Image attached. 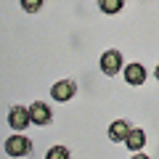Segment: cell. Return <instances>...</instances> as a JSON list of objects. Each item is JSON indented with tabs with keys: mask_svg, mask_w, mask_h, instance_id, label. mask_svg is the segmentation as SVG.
<instances>
[{
	"mask_svg": "<svg viewBox=\"0 0 159 159\" xmlns=\"http://www.w3.org/2000/svg\"><path fill=\"white\" fill-rule=\"evenodd\" d=\"M6 154L8 157H29L32 154V141L27 135H21V133H16V135H11L6 141Z\"/></svg>",
	"mask_w": 159,
	"mask_h": 159,
	"instance_id": "obj_1",
	"label": "cell"
},
{
	"mask_svg": "<svg viewBox=\"0 0 159 159\" xmlns=\"http://www.w3.org/2000/svg\"><path fill=\"white\" fill-rule=\"evenodd\" d=\"M101 72L106 77H114V74L125 72V61H122V53L119 51H106L101 56Z\"/></svg>",
	"mask_w": 159,
	"mask_h": 159,
	"instance_id": "obj_2",
	"label": "cell"
},
{
	"mask_svg": "<svg viewBox=\"0 0 159 159\" xmlns=\"http://www.w3.org/2000/svg\"><path fill=\"white\" fill-rule=\"evenodd\" d=\"M29 117H32V125L45 127L48 122L53 119V111H51V106H48L45 101H34L32 106H29Z\"/></svg>",
	"mask_w": 159,
	"mask_h": 159,
	"instance_id": "obj_3",
	"label": "cell"
},
{
	"mask_svg": "<svg viewBox=\"0 0 159 159\" xmlns=\"http://www.w3.org/2000/svg\"><path fill=\"white\" fill-rule=\"evenodd\" d=\"M74 93H77V82H74V80H58L56 85L51 88L53 101H58V103H64V101H69V98H74Z\"/></svg>",
	"mask_w": 159,
	"mask_h": 159,
	"instance_id": "obj_4",
	"label": "cell"
},
{
	"mask_svg": "<svg viewBox=\"0 0 159 159\" xmlns=\"http://www.w3.org/2000/svg\"><path fill=\"white\" fill-rule=\"evenodd\" d=\"M29 122H32V117H29V106H11V111H8V125H11L16 133H21Z\"/></svg>",
	"mask_w": 159,
	"mask_h": 159,
	"instance_id": "obj_5",
	"label": "cell"
},
{
	"mask_svg": "<svg viewBox=\"0 0 159 159\" xmlns=\"http://www.w3.org/2000/svg\"><path fill=\"white\" fill-rule=\"evenodd\" d=\"M125 80H127V85H133V88L143 85V82H146V66L138 64V61L127 64V66H125Z\"/></svg>",
	"mask_w": 159,
	"mask_h": 159,
	"instance_id": "obj_6",
	"label": "cell"
},
{
	"mask_svg": "<svg viewBox=\"0 0 159 159\" xmlns=\"http://www.w3.org/2000/svg\"><path fill=\"white\" fill-rule=\"evenodd\" d=\"M130 122L127 119H114L111 125H109V141H114V143H122L127 138V133H130Z\"/></svg>",
	"mask_w": 159,
	"mask_h": 159,
	"instance_id": "obj_7",
	"label": "cell"
},
{
	"mask_svg": "<svg viewBox=\"0 0 159 159\" xmlns=\"http://www.w3.org/2000/svg\"><path fill=\"white\" fill-rule=\"evenodd\" d=\"M125 143H127V148H130V151H141V148L146 146V133H143L141 127H130Z\"/></svg>",
	"mask_w": 159,
	"mask_h": 159,
	"instance_id": "obj_8",
	"label": "cell"
},
{
	"mask_svg": "<svg viewBox=\"0 0 159 159\" xmlns=\"http://www.w3.org/2000/svg\"><path fill=\"white\" fill-rule=\"evenodd\" d=\"M98 8L111 16V13H119L122 8H125V0H98Z\"/></svg>",
	"mask_w": 159,
	"mask_h": 159,
	"instance_id": "obj_9",
	"label": "cell"
},
{
	"mask_svg": "<svg viewBox=\"0 0 159 159\" xmlns=\"http://www.w3.org/2000/svg\"><path fill=\"white\" fill-rule=\"evenodd\" d=\"M45 159H69V148L64 146H51L45 154Z\"/></svg>",
	"mask_w": 159,
	"mask_h": 159,
	"instance_id": "obj_10",
	"label": "cell"
},
{
	"mask_svg": "<svg viewBox=\"0 0 159 159\" xmlns=\"http://www.w3.org/2000/svg\"><path fill=\"white\" fill-rule=\"evenodd\" d=\"M21 8L27 13H37L40 8H43V0H21Z\"/></svg>",
	"mask_w": 159,
	"mask_h": 159,
	"instance_id": "obj_11",
	"label": "cell"
},
{
	"mask_svg": "<svg viewBox=\"0 0 159 159\" xmlns=\"http://www.w3.org/2000/svg\"><path fill=\"white\" fill-rule=\"evenodd\" d=\"M133 159H151V157H148V154H143V151H135V154H133Z\"/></svg>",
	"mask_w": 159,
	"mask_h": 159,
	"instance_id": "obj_12",
	"label": "cell"
},
{
	"mask_svg": "<svg viewBox=\"0 0 159 159\" xmlns=\"http://www.w3.org/2000/svg\"><path fill=\"white\" fill-rule=\"evenodd\" d=\"M154 77H157V80H159V64H157V72H154Z\"/></svg>",
	"mask_w": 159,
	"mask_h": 159,
	"instance_id": "obj_13",
	"label": "cell"
}]
</instances>
